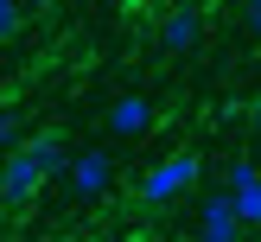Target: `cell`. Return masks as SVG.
<instances>
[{
	"instance_id": "obj_1",
	"label": "cell",
	"mask_w": 261,
	"mask_h": 242,
	"mask_svg": "<svg viewBox=\"0 0 261 242\" xmlns=\"http://www.w3.org/2000/svg\"><path fill=\"white\" fill-rule=\"evenodd\" d=\"M198 178H204V159H198V153H166L160 166L140 172V204H153V210H160V204H178Z\"/></svg>"
},
{
	"instance_id": "obj_2",
	"label": "cell",
	"mask_w": 261,
	"mask_h": 242,
	"mask_svg": "<svg viewBox=\"0 0 261 242\" xmlns=\"http://www.w3.org/2000/svg\"><path fill=\"white\" fill-rule=\"evenodd\" d=\"M38 185H45V166L32 159V147H13L7 166H0V204H7V210H25V204L38 198Z\"/></svg>"
},
{
	"instance_id": "obj_3",
	"label": "cell",
	"mask_w": 261,
	"mask_h": 242,
	"mask_svg": "<svg viewBox=\"0 0 261 242\" xmlns=\"http://www.w3.org/2000/svg\"><path fill=\"white\" fill-rule=\"evenodd\" d=\"M64 185H70V198H102V191L115 185V159H109V147H83V153H70V166H64Z\"/></svg>"
},
{
	"instance_id": "obj_4",
	"label": "cell",
	"mask_w": 261,
	"mask_h": 242,
	"mask_svg": "<svg viewBox=\"0 0 261 242\" xmlns=\"http://www.w3.org/2000/svg\"><path fill=\"white\" fill-rule=\"evenodd\" d=\"M242 217H236V198L229 191H211L204 198V210H198V242H242Z\"/></svg>"
},
{
	"instance_id": "obj_5",
	"label": "cell",
	"mask_w": 261,
	"mask_h": 242,
	"mask_svg": "<svg viewBox=\"0 0 261 242\" xmlns=\"http://www.w3.org/2000/svg\"><path fill=\"white\" fill-rule=\"evenodd\" d=\"M223 191L236 198V217H242V223H249V229H261V166H255V159H229Z\"/></svg>"
},
{
	"instance_id": "obj_6",
	"label": "cell",
	"mask_w": 261,
	"mask_h": 242,
	"mask_svg": "<svg viewBox=\"0 0 261 242\" xmlns=\"http://www.w3.org/2000/svg\"><path fill=\"white\" fill-rule=\"evenodd\" d=\"M198 38H204V13L198 7H172V13H166V25H160V51H166V58L198 51Z\"/></svg>"
},
{
	"instance_id": "obj_7",
	"label": "cell",
	"mask_w": 261,
	"mask_h": 242,
	"mask_svg": "<svg viewBox=\"0 0 261 242\" xmlns=\"http://www.w3.org/2000/svg\"><path fill=\"white\" fill-rule=\"evenodd\" d=\"M147 127H153V102L147 96H115L109 102V134H127V140H134V134H147Z\"/></svg>"
},
{
	"instance_id": "obj_8",
	"label": "cell",
	"mask_w": 261,
	"mask_h": 242,
	"mask_svg": "<svg viewBox=\"0 0 261 242\" xmlns=\"http://www.w3.org/2000/svg\"><path fill=\"white\" fill-rule=\"evenodd\" d=\"M25 147H32V159H38V166H45V178H58L64 166H70V153H64V140H58V134H32Z\"/></svg>"
},
{
	"instance_id": "obj_9",
	"label": "cell",
	"mask_w": 261,
	"mask_h": 242,
	"mask_svg": "<svg viewBox=\"0 0 261 242\" xmlns=\"http://www.w3.org/2000/svg\"><path fill=\"white\" fill-rule=\"evenodd\" d=\"M13 147H25V127L13 109H0V153H13Z\"/></svg>"
},
{
	"instance_id": "obj_10",
	"label": "cell",
	"mask_w": 261,
	"mask_h": 242,
	"mask_svg": "<svg viewBox=\"0 0 261 242\" xmlns=\"http://www.w3.org/2000/svg\"><path fill=\"white\" fill-rule=\"evenodd\" d=\"M19 13H25V7H19V0H0V45H7V38H13V32H19Z\"/></svg>"
},
{
	"instance_id": "obj_11",
	"label": "cell",
	"mask_w": 261,
	"mask_h": 242,
	"mask_svg": "<svg viewBox=\"0 0 261 242\" xmlns=\"http://www.w3.org/2000/svg\"><path fill=\"white\" fill-rule=\"evenodd\" d=\"M242 19H249V32L261 38V0H242Z\"/></svg>"
},
{
	"instance_id": "obj_12",
	"label": "cell",
	"mask_w": 261,
	"mask_h": 242,
	"mask_svg": "<svg viewBox=\"0 0 261 242\" xmlns=\"http://www.w3.org/2000/svg\"><path fill=\"white\" fill-rule=\"evenodd\" d=\"M249 127H255V140H261V102H255V109H249Z\"/></svg>"
},
{
	"instance_id": "obj_13",
	"label": "cell",
	"mask_w": 261,
	"mask_h": 242,
	"mask_svg": "<svg viewBox=\"0 0 261 242\" xmlns=\"http://www.w3.org/2000/svg\"><path fill=\"white\" fill-rule=\"evenodd\" d=\"M115 7H127V13H140V7H147V0H115Z\"/></svg>"
},
{
	"instance_id": "obj_14",
	"label": "cell",
	"mask_w": 261,
	"mask_h": 242,
	"mask_svg": "<svg viewBox=\"0 0 261 242\" xmlns=\"http://www.w3.org/2000/svg\"><path fill=\"white\" fill-rule=\"evenodd\" d=\"M19 7H51V0H19Z\"/></svg>"
}]
</instances>
